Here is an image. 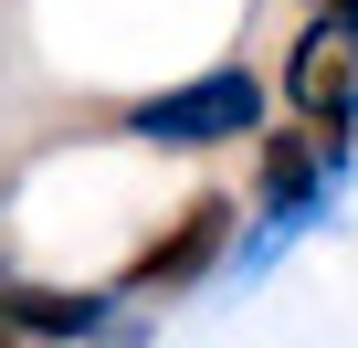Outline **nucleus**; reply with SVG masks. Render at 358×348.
Listing matches in <instances>:
<instances>
[{
	"label": "nucleus",
	"mask_w": 358,
	"mask_h": 348,
	"mask_svg": "<svg viewBox=\"0 0 358 348\" xmlns=\"http://www.w3.org/2000/svg\"><path fill=\"white\" fill-rule=\"evenodd\" d=\"M0 306H11L22 337H106V295H64V285H0Z\"/></svg>",
	"instance_id": "nucleus-4"
},
{
	"label": "nucleus",
	"mask_w": 358,
	"mask_h": 348,
	"mask_svg": "<svg viewBox=\"0 0 358 348\" xmlns=\"http://www.w3.org/2000/svg\"><path fill=\"white\" fill-rule=\"evenodd\" d=\"M285 95L306 106V127H327L348 148V116H358V22H306V43L285 53Z\"/></svg>",
	"instance_id": "nucleus-2"
},
{
	"label": "nucleus",
	"mask_w": 358,
	"mask_h": 348,
	"mask_svg": "<svg viewBox=\"0 0 358 348\" xmlns=\"http://www.w3.org/2000/svg\"><path fill=\"white\" fill-rule=\"evenodd\" d=\"M232 222H243V211H232L222 190H201L190 211H179V222H169V232H158V243H148L137 264H127V285H137V295H169V285H201V274L222 264Z\"/></svg>",
	"instance_id": "nucleus-3"
},
{
	"label": "nucleus",
	"mask_w": 358,
	"mask_h": 348,
	"mask_svg": "<svg viewBox=\"0 0 358 348\" xmlns=\"http://www.w3.org/2000/svg\"><path fill=\"white\" fill-rule=\"evenodd\" d=\"M264 127V85L253 74H190V85H169V95H148V106H127V137H148V148H243Z\"/></svg>",
	"instance_id": "nucleus-1"
},
{
	"label": "nucleus",
	"mask_w": 358,
	"mask_h": 348,
	"mask_svg": "<svg viewBox=\"0 0 358 348\" xmlns=\"http://www.w3.org/2000/svg\"><path fill=\"white\" fill-rule=\"evenodd\" d=\"M11 337H22V327H11V306H0V348H11Z\"/></svg>",
	"instance_id": "nucleus-6"
},
{
	"label": "nucleus",
	"mask_w": 358,
	"mask_h": 348,
	"mask_svg": "<svg viewBox=\"0 0 358 348\" xmlns=\"http://www.w3.org/2000/svg\"><path fill=\"white\" fill-rule=\"evenodd\" d=\"M306 11H316V22H358V0H306Z\"/></svg>",
	"instance_id": "nucleus-5"
}]
</instances>
